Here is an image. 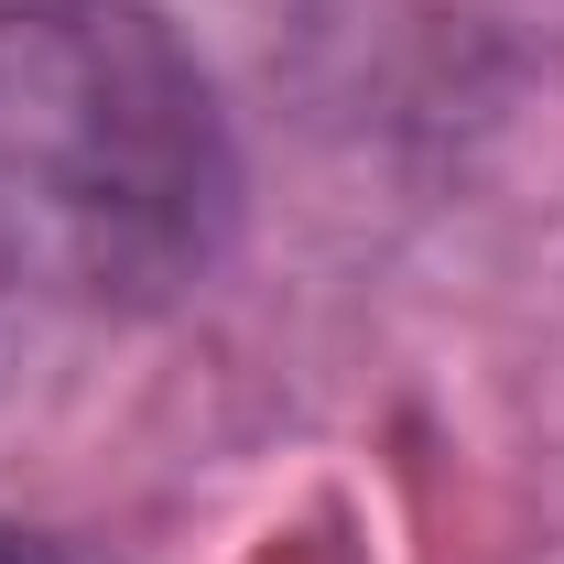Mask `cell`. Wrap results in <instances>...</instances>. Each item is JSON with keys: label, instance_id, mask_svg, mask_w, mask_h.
Returning <instances> with one entry per match:
<instances>
[{"label": "cell", "instance_id": "obj_1", "mask_svg": "<svg viewBox=\"0 0 564 564\" xmlns=\"http://www.w3.org/2000/svg\"><path fill=\"white\" fill-rule=\"evenodd\" d=\"M0 564H66V554H55V543H33V532H11V521H0Z\"/></svg>", "mask_w": 564, "mask_h": 564}]
</instances>
